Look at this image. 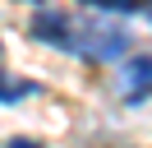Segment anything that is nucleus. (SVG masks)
<instances>
[{
    "label": "nucleus",
    "instance_id": "obj_2",
    "mask_svg": "<svg viewBox=\"0 0 152 148\" xmlns=\"http://www.w3.org/2000/svg\"><path fill=\"white\" fill-rule=\"evenodd\" d=\"M115 83H120V97L129 107L148 102L152 97V56H129L120 65V74H115Z\"/></svg>",
    "mask_w": 152,
    "mask_h": 148
},
{
    "label": "nucleus",
    "instance_id": "obj_7",
    "mask_svg": "<svg viewBox=\"0 0 152 148\" xmlns=\"http://www.w3.org/2000/svg\"><path fill=\"white\" fill-rule=\"evenodd\" d=\"M0 56H5V51H0Z\"/></svg>",
    "mask_w": 152,
    "mask_h": 148
},
{
    "label": "nucleus",
    "instance_id": "obj_3",
    "mask_svg": "<svg viewBox=\"0 0 152 148\" xmlns=\"http://www.w3.org/2000/svg\"><path fill=\"white\" fill-rule=\"evenodd\" d=\"M88 9H106V14H148L152 18V0H78Z\"/></svg>",
    "mask_w": 152,
    "mask_h": 148
},
{
    "label": "nucleus",
    "instance_id": "obj_1",
    "mask_svg": "<svg viewBox=\"0 0 152 148\" xmlns=\"http://www.w3.org/2000/svg\"><path fill=\"white\" fill-rule=\"evenodd\" d=\"M32 37L42 46H56L65 56H78V60H92V65H111L120 56H129L134 37L115 23H102V18H74L65 9H37L32 18Z\"/></svg>",
    "mask_w": 152,
    "mask_h": 148
},
{
    "label": "nucleus",
    "instance_id": "obj_4",
    "mask_svg": "<svg viewBox=\"0 0 152 148\" xmlns=\"http://www.w3.org/2000/svg\"><path fill=\"white\" fill-rule=\"evenodd\" d=\"M37 92V83L32 79H10V74L0 70V102L10 107V102H23V97H32Z\"/></svg>",
    "mask_w": 152,
    "mask_h": 148
},
{
    "label": "nucleus",
    "instance_id": "obj_5",
    "mask_svg": "<svg viewBox=\"0 0 152 148\" xmlns=\"http://www.w3.org/2000/svg\"><path fill=\"white\" fill-rule=\"evenodd\" d=\"M5 148H42L37 139H23V134H14V139H5Z\"/></svg>",
    "mask_w": 152,
    "mask_h": 148
},
{
    "label": "nucleus",
    "instance_id": "obj_6",
    "mask_svg": "<svg viewBox=\"0 0 152 148\" xmlns=\"http://www.w3.org/2000/svg\"><path fill=\"white\" fill-rule=\"evenodd\" d=\"M23 5H37V9H42V0H23Z\"/></svg>",
    "mask_w": 152,
    "mask_h": 148
}]
</instances>
